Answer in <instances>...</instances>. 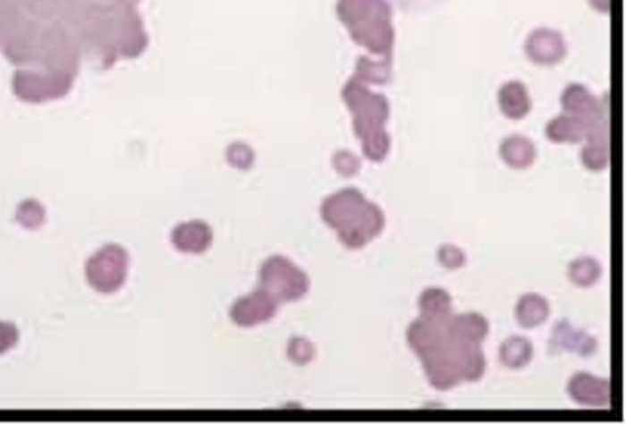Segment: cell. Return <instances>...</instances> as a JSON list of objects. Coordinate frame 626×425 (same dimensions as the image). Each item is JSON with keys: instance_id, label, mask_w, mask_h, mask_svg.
Returning <instances> with one entry per match:
<instances>
[{"instance_id": "obj_18", "label": "cell", "mask_w": 626, "mask_h": 425, "mask_svg": "<svg viewBox=\"0 0 626 425\" xmlns=\"http://www.w3.org/2000/svg\"><path fill=\"white\" fill-rule=\"evenodd\" d=\"M499 354H501L502 363L505 367L519 370V368L528 365L532 360L534 348L528 338L512 336L503 342Z\"/></svg>"}, {"instance_id": "obj_13", "label": "cell", "mask_w": 626, "mask_h": 425, "mask_svg": "<svg viewBox=\"0 0 626 425\" xmlns=\"http://www.w3.org/2000/svg\"><path fill=\"white\" fill-rule=\"evenodd\" d=\"M588 126L581 118L576 117L574 115H559V117L552 119L546 128V135L549 140L563 144V142H580L585 140Z\"/></svg>"}, {"instance_id": "obj_3", "label": "cell", "mask_w": 626, "mask_h": 425, "mask_svg": "<svg viewBox=\"0 0 626 425\" xmlns=\"http://www.w3.org/2000/svg\"><path fill=\"white\" fill-rule=\"evenodd\" d=\"M259 285V288L272 295L278 303L301 300L309 290L306 272L282 255H275L263 262Z\"/></svg>"}, {"instance_id": "obj_6", "label": "cell", "mask_w": 626, "mask_h": 425, "mask_svg": "<svg viewBox=\"0 0 626 425\" xmlns=\"http://www.w3.org/2000/svg\"><path fill=\"white\" fill-rule=\"evenodd\" d=\"M526 55L539 65L557 64L567 55V46L561 33L549 29H538L529 36Z\"/></svg>"}, {"instance_id": "obj_14", "label": "cell", "mask_w": 626, "mask_h": 425, "mask_svg": "<svg viewBox=\"0 0 626 425\" xmlns=\"http://www.w3.org/2000/svg\"><path fill=\"white\" fill-rule=\"evenodd\" d=\"M498 101L503 115L511 119L524 118L531 109L528 89L518 81H511L503 86Z\"/></svg>"}, {"instance_id": "obj_15", "label": "cell", "mask_w": 626, "mask_h": 425, "mask_svg": "<svg viewBox=\"0 0 626 425\" xmlns=\"http://www.w3.org/2000/svg\"><path fill=\"white\" fill-rule=\"evenodd\" d=\"M419 308L422 318L435 323H445L453 315L451 294L443 288H427L419 295Z\"/></svg>"}, {"instance_id": "obj_2", "label": "cell", "mask_w": 626, "mask_h": 425, "mask_svg": "<svg viewBox=\"0 0 626 425\" xmlns=\"http://www.w3.org/2000/svg\"><path fill=\"white\" fill-rule=\"evenodd\" d=\"M346 8L355 38L373 53L391 55L394 30L388 3L385 0H348Z\"/></svg>"}, {"instance_id": "obj_22", "label": "cell", "mask_w": 626, "mask_h": 425, "mask_svg": "<svg viewBox=\"0 0 626 425\" xmlns=\"http://www.w3.org/2000/svg\"><path fill=\"white\" fill-rule=\"evenodd\" d=\"M288 355L294 363L305 365L312 361L315 348H313L311 342L305 340V338L295 337L289 344Z\"/></svg>"}, {"instance_id": "obj_24", "label": "cell", "mask_w": 626, "mask_h": 425, "mask_svg": "<svg viewBox=\"0 0 626 425\" xmlns=\"http://www.w3.org/2000/svg\"><path fill=\"white\" fill-rule=\"evenodd\" d=\"M439 261L442 262L443 267L447 268H461L465 264V254L461 251V249L456 248L455 245H443L438 251Z\"/></svg>"}, {"instance_id": "obj_7", "label": "cell", "mask_w": 626, "mask_h": 425, "mask_svg": "<svg viewBox=\"0 0 626 425\" xmlns=\"http://www.w3.org/2000/svg\"><path fill=\"white\" fill-rule=\"evenodd\" d=\"M568 393L582 406L605 407L611 402L609 381L588 373L575 374L569 381Z\"/></svg>"}, {"instance_id": "obj_4", "label": "cell", "mask_w": 626, "mask_h": 425, "mask_svg": "<svg viewBox=\"0 0 626 425\" xmlns=\"http://www.w3.org/2000/svg\"><path fill=\"white\" fill-rule=\"evenodd\" d=\"M445 327V325H444ZM424 364L429 384L437 390H451L461 383L462 378L453 354L451 340L445 331L444 340L435 350L419 358Z\"/></svg>"}, {"instance_id": "obj_25", "label": "cell", "mask_w": 626, "mask_h": 425, "mask_svg": "<svg viewBox=\"0 0 626 425\" xmlns=\"http://www.w3.org/2000/svg\"><path fill=\"white\" fill-rule=\"evenodd\" d=\"M589 4L594 6V9L598 10V12L608 13L611 2L609 0H589Z\"/></svg>"}, {"instance_id": "obj_5", "label": "cell", "mask_w": 626, "mask_h": 425, "mask_svg": "<svg viewBox=\"0 0 626 425\" xmlns=\"http://www.w3.org/2000/svg\"><path fill=\"white\" fill-rule=\"evenodd\" d=\"M276 310L278 302L258 288L254 293L244 295L233 304L231 318L238 327H254L275 318Z\"/></svg>"}, {"instance_id": "obj_8", "label": "cell", "mask_w": 626, "mask_h": 425, "mask_svg": "<svg viewBox=\"0 0 626 425\" xmlns=\"http://www.w3.org/2000/svg\"><path fill=\"white\" fill-rule=\"evenodd\" d=\"M99 290L113 292L124 284L128 274L129 257L124 249L111 247L101 252L98 258Z\"/></svg>"}, {"instance_id": "obj_9", "label": "cell", "mask_w": 626, "mask_h": 425, "mask_svg": "<svg viewBox=\"0 0 626 425\" xmlns=\"http://www.w3.org/2000/svg\"><path fill=\"white\" fill-rule=\"evenodd\" d=\"M447 331V330H445ZM448 334V332H447ZM451 340L453 353L462 381H478L484 377L486 370V358L481 350V344L456 340L448 334Z\"/></svg>"}, {"instance_id": "obj_16", "label": "cell", "mask_w": 626, "mask_h": 425, "mask_svg": "<svg viewBox=\"0 0 626 425\" xmlns=\"http://www.w3.org/2000/svg\"><path fill=\"white\" fill-rule=\"evenodd\" d=\"M501 156L503 161L512 168L525 169L534 164L536 149L524 136L512 135L503 141Z\"/></svg>"}, {"instance_id": "obj_1", "label": "cell", "mask_w": 626, "mask_h": 425, "mask_svg": "<svg viewBox=\"0 0 626 425\" xmlns=\"http://www.w3.org/2000/svg\"><path fill=\"white\" fill-rule=\"evenodd\" d=\"M323 218L338 231L349 249L364 248L385 228V215L377 205L366 201L356 189H345L323 205Z\"/></svg>"}, {"instance_id": "obj_23", "label": "cell", "mask_w": 626, "mask_h": 425, "mask_svg": "<svg viewBox=\"0 0 626 425\" xmlns=\"http://www.w3.org/2000/svg\"><path fill=\"white\" fill-rule=\"evenodd\" d=\"M361 72L368 75V79L378 84H385L391 78V58L381 63H362Z\"/></svg>"}, {"instance_id": "obj_19", "label": "cell", "mask_w": 626, "mask_h": 425, "mask_svg": "<svg viewBox=\"0 0 626 425\" xmlns=\"http://www.w3.org/2000/svg\"><path fill=\"white\" fill-rule=\"evenodd\" d=\"M601 274V265L592 258L578 259L569 267V277L580 287L595 285Z\"/></svg>"}, {"instance_id": "obj_17", "label": "cell", "mask_w": 626, "mask_h": 425, "mask_svg": "<svg viewBox=\"0 0 626 425\" xmlns=\"http://www.w3.org/2000/svg\"><path fill=\"white\" fill-rule=\"evenodd\" d=\"M516 320L525 328H532L544 324L549 317V303L539 294L522 295L516 305Z\"/></svg>"}, {"instance_id": "obj_10", "label": "cell", "mask_w": 626, "mask_h": 425, "mask_svg": "<svg viewBox=\"0 0 626 425\" xmlns=\"http://www.w3.org/2000/svg\"><path fill=\"white\" fill-rule=\"evenodd\" d=\"M445 323H435L426 318L416 319L408 328V344L419 358L429 353L442 344L445 336Z\"/></svg>"}, {"instance_id": "obj_21", "label": "cell", "mask_w": 626, "mask_h": 425, "mask_svg": "<svg viewBox=\"0 0 626 425\" xmlns=\"http://www.w3.org/2000/svg\"><path fill=\"white\" fill-rule=\"evenodd\" d=\"M557 335H561L563 342H564V344H567V348H571V350L574 348L575 351L580 352V353H591V352H594L589 350V347H595L596 342L591 337L586 336V335L578 334L571 327H565L564 325V327L559 328Z\"/></svg>"}, {"instance_id": "obj_20", "label": "cell", "mask_w": 626, "mask_h": 425, "mask_svg": "<svg viewBox=\"0 0 626 425\" xmlns=\"http://www.w3.org/2000/svg\"><path fill=\"white\" fill-rule=\"evenodd\" d=\"M581 157L585 167L589 171H604L609 165V144L588 142L582 149Z\"/></svg>"}, {"instance_id": "obj_11", "label": "cell", "mask_w": 626, "mask_h": 425, "mask_svg": "<svg viewBox=\"0 0 626 425\" xmlns=\"http://www.w3.org/2000/svg\"><path fill=\"white\" fill-rule=\"evenodd\" d=\"M445 330L456 340L481 344L487 337L489 324L478 313L452 315L445 323Z\"/></svg>"}, {"instance_id": "obj_12", "label": "cell", "mask_w": 626, "mask_h": 425, "mask_svg": "<svg viewBox=\"0 0 626 425\" xmlns=\"http://www.w3.org/2000/svg\"><path fill=\"white\" fill-rule=\"evenodd\" d=\"M172 241L179 251L202 254L211 247L212 232L201 222H191L179 225L173 232Z\"/></svg>"}]
</instances>
